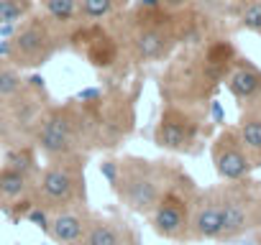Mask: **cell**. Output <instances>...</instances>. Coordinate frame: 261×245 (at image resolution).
Wrapping results in <instances>:
<instances>
[{
  "mask_svg": "<svg viewBox=\"0 0 261 245\" xmlns=\"http://www.w3.org/2000/svg\"><path fill=\"white\" fill-rule=\"evenodd\" d=\"M192 3L195 0H159V8L169 16H185L192 11Z\"/></svg>",
  "mask_w": 261,
  "mask_h": 245,
  "instance_id": "obj_25",
  "label": "cell"
},
{
  "mask_svg": "<svg viewBox=\"0 0 261 245\" xmlns=\"http://www.w3.org/2000/svg\"><path fill=\"white\" fill-rule=\"evenodd\" d=\"M248 237H251L253 242H258V245H261V230H256V232H251Z\"/></svg>",
  "mask_w": 261,
  "mask_h": 245,
  "instance_id": "obj_26",
  "label": "cell"
},
{
  "mask_svg": "<svg viewBox=\"0 0 261 245\" xmlns=\"http://www.w3.org/2000/svg\"><path fill=\"white\" fill-rule=\"evenodd\" d=\"M230 3L233 0H195L192 8L215 26V23H223L225 18H230Z\"/></svg>",
  "mask_w": 261,
  "mask_h": 245,
  "instance_id": "obj_24",
  "label": "cell"
},
{
  "mask_svg": "<svg viewBox=\"0 0 261 245\" xmlns=\"http://www.w3.org/2000/svg\"><path fill=\"white\" fill-rule=\"evenodd\" d=\"M36 176L39 174L13 164L0 166V212H6L11 220H26V215L36 207Z\"/></svg>",
  "mask_w": 261,
  "mask_h": 245,
  "instance_id": "obj_14",
  "label": "cell"
},
{
  "mask_svg": "<svg viewBox=\"0 0 261 245\" xmlns=\"http://www.w3.org/2000/svg\"><path fill=\"white\" fill-rule=\"evenodd\" d=\"M185 16H169L162 8L134 6L120 16L105 21L118 36L123 54L134 64L167 62L185 44Z\"/></svg>",
  "mask_w": 261,
  "mask_h": 245,
  "instance_id": "obj_2",
  "label": "cell"
},
{
  "mask_svg": "<svg viewBox=\"0 0 261 245\" xmlns=\"http://www.w3.org/2000/svg\"><path fill=\"white\" fill-rule=\"evenodd\" d=\"M223 235V204H220V189L205 187L197 192L190 217V242L215 240L220 242Z\"/></svg>",
  "mask_w": 261,
  "mask_h": 245,
  "instance_id": "obj_15",
  "label": "cell"
},
{
  "mask_svg": "<svg viewBox=\"0 0 261 245\" xmlns=\"http://www.w3.org/2000/svg\"><path fill=\"white\" fill-rule=\"evenodd\" d=\"M220 204H223V235L220 242L246 240L251 232L261 230V181L248 176L241 181H223Z\"/></svg>",
  "mask_w": 261,
  "mask_h": 245,
  "instance_id": "obj_10",
  "label": "cell"
},
{
  "mask_svg": "<svg viewBox=\"0 0 261 245\" xmlns=\"http://www.w3.org/2000/svg\"><path fill=\"white\" fill-rule=\"evenodd\" d=\"M67 41H77L74 49L92 64L95 69H113L125 56L118 36L108 23H80Z\"/></svg>",
  "mask_w": 261,
  "mask_h": 245,
  "instance_id": "obj_12",
  "label": "cell"
},
{
  "mask_svg": "<svg viewBox=\"0 0 261 245\" xmlns=\"http://www.w3.org/2000/svg\"><path fill=\"white\" fill-rule=\"evenodd\" d=\"M90 215H92V209H90L87 204H77V207L54 212V215H49L46 235H49L57 245H80L82 237H85Z\"/></svg>",
  "mask_w": 261,
  "mask_h": 245,
  "instance_id": "obj_17",
  "label": "cell"
},
{
  "mask_svg": "<svg viewBox=\"0 0 261 245\" xmlns=\"http://www.w3.org/2000/svg\"><path fill=\"white\" fill-rule=\"evenodd\" d=\"M3 62H6V59L0 56V69H3ZM3 97H6V95H3V87H0V100H3Z\"/></svg>",
  "mask_w": 261,
  "mask_h": 245,
  "instance_id": "obj_27",
  "label": "cell"
},
{
  "mask_svg": "<svg viewBox=\"0 0 261 245\" xmlns=\"http://www.w3.org/2000/svg\"><path fill=\"white\" fill-rule=\"evenodd\" d=\"M62 41V34L39 11H34L29 18L16 23L13 34L0 44V56L21 72H36L54 59Z\"/></svg>",
  "mask_w": 261,
  "mask_h": 245,
  "instance_id": "obj_7",
  "label": "cell"
},
{
  "mask_svg": "<svg viewBox=\"0 0 261 245\" xmlns=\"http://www.w3.org/2000/svg\"><path fill=\"white\" fill-rule=\"evenodd\" d=\"M223 84L230 92V97L238 102V107H243V105L261 97V69L251 59L238 56Z\"/></svg>",
  "mask_w": 261,
  "mask_h": 245,
  "instance_id": "obj_18",
  "label": "cell"
},
{
  "mask_svg": "<svg viewBox=\"0 0 261 245\" xmlns=\"http://www.w3.org/2000/svg\"><path fill=\"white\" fill-rule=\"evenodd\" d=\"M236 131L241 136L243 148L248 151L253 161V169H261V97L241 107Z\"/></svg>",
  "mask_w": 261,
  "mask_h": 245,
  "instance_id": "obj_19",
  "label": "cell"
},
{
  "mask_svg": "<svg viewBox=\"0 0 261 245\" xmlns=\"http://www.w3.org/2000/svg\"><path fill=\"white\" fill-rule=\"evenodd\" d=\"M34 148L44 156V161L74 156V154L90 156L95 151L92 131H90V122L80 100L51 102V107L44 112L36 128Z\"/></svg>",
  "mask_w": 261,
  "mask_h": 245,
  "instance_id": "obj_4",
  "label": "cell"
},
{
  "mask_svg": "<svg viewBox=\"0 0 261 245\" xmlns=\"http://www.w3.org/2000/svg\"><path fill=\"white\" fill-rule=\"evenodd\" d=\"M87 159L90 156L85 154L49 159L36 176V189H34L36 207L54 215L77 204H87V179H85Z\"/></svg>",
  "mask_w": 261,
  "mask_h": 245,
  "instance_id": "obj_6",
  "label": "cell"
},
{
  "mask_svg": "<svg viewBox=\"0 0 261 245\" xmlns=\"http://www.w3.org/2000/svg\"><path fill=\"white\" fill-rule=\"evenodd\" d=\"M238 51L225 36H210L197 46H182L169 59L159 77V92L167 105L207 110L215 89L225 82Z\"/></svg>",
  "mask_w": 261,
  "mask_h": 245,
  "instance_id": "obj_1",
  "label": "cell"
},
{
  "mask_svg": "<svg viewBox=\"0 0 261 245\" xmlns=\"http://www.w3.org/2000/svg\"><path fill=\"white\" fill-rule=\"evenodd\" d=\"M205 122H207V110L164 105L154 126V146L167 154L195 156L200 154V146H202Z\"/></svg>",
  "mask_w": 261,
  "mask_h": 245,
  "instance_id": "obj_11",
  "label": "cell"
},
{
  "mask_svg": "<svg viewBox=\"0 0 261 245\" xmlns=\"http://www.w3.org/2000/svg\"><path fill=\"white\" fill-rule=\"evenodd\" d=\"M230 18L238 28L261 36V0H233Z\"/></svg>",
  "mask_w": 261,
  "mask_h": 245,
  "instance_id": "obj_22",
  "label": "cell"
},
{
  "mask_svg": "<svg viewBox=\"0 0 261 245\" xmlns=\"http://www.w3.org/2000/svg\"><path fill=\"white\" fill-rule=\"evenodd\" d=\"M210 161L220 181H241L253 174V161L241 143L236 126H223L210 143Z\"/></svg>",
  "mask_w": 261,
  "mask_h": 245,
  "instance_id": "obj_13",
  "label": "cell"
},
{
  "mask_svg": "<svg viewBox=\"0 0 261 245\" xmlns=\"http://www.w3.org/2000/svg\"><path fill=\"white\" fill-rule=\"evenodd\" d=\"M34 13V0H0V26H16Z\"/></svg>",
  "mask_w": 261,
  "mask_h": 245,
  "instance_id": "obj_23",
  "label": "cell"
},
{
  "mask_svg": "<svg viewBox=\"0 0 261 245\" xmlns=\"http://www.w3.org/2000/svg\"><path fill=\"white\" fill-rule=\"evenodd\" d=\"M95 148L113 151L134 128V100L125 92H87L80 97Z\"/></svg>",
  "mask_w": 261,
  "mask_h": 245,
  "instance_id": "obj_9",
  "label": "cell"
},
{
  "mask_svg": "<svg viewBox=\"0 0 261 245\" xmlns=\"http://www.w3.org/2000/svg\"><path fill=\"white\" fill-rule=\"evenodd\" d=\"M197 192L200 187L192 181V176L182 166H174L167 189L162 192L156 207L146 217L151 230L164 240L190 242V217H192V204Z\"/></svg>",
  "mask_w": 261,
  "mask_h": 245,
  "instance_id": "obj_8",
  "label": "cell"
},
{
  "mask_svg": "<svg viewBox=\"0 0 261 245\" xmlns=\"http://www.w3.org/2000/svg\"><path fill=\"white\" fill-rule=\"evenodd\" d=\"M80 245H139V230L113 212H92Z\"/></svg>",
  "mask_w": 261,
  "mask_h": 245,
  "instance_id": "obj_16",
  "label": "cell"
},
{
  "mask_svg": "<svg viewBox=\"0 0 261 245\" xmlns=\"http://www.w3.org/2000/svg\"><path fill=\"white\" fill-rule=\"evenodd\" d=\"M128 11V0H80L82 23H105Z\"/></svg>",
  "mask_w": 261,
  "mask_h": 245,
  "instance_id": "obj_21",
  "label": "cell"
},
{
  "mask_svg": "<svg viewBox=\"0 0 261 245\" xmlns=\"http://www.w3.org/2000/svg\"><path fill=\"white\" fill-rule=\"evenodd\" d=\"M51 102L54 100L39 77H29L16 95L0 100V148L16 151L34 146L36 128Z\"/></svg>",
  "mask_w": 261,
  "mask_h": 245,
  "instance_id": "obj_5",
  "label": "cell"
},
{
  "mask_svg": "<svg viewBox=\"0 0 261 245\" xmlns=\"http://www.w3.org/2000/svg\"><path fill=\"white\" fill-rule=\"evenodd\" d=\"M39 13L62 34L64 41L82 23L80 21V0H39Z\"/></svg>",
  "mask_w": 261,
  "mask_h": 245,
  "instance_id": "obj_20",
  "label": "cell"
},
{
  "mask_svg": "<svg viewBox=\"0 0 261 245\" xmlns=\"http://www.w3.org/2000/svg\"><path fill=\"white\" fill-rule=\"evenodd\" d=\"M174 161H154L144 156H120L113 161L100 164V171H105L113 192L118 194L120 204L134 212L149 217L156 207L162 192L167 189Z\"/></svg>",
  "mask_w": 261,
  "mask_h": 245,
  "instance_id": "obj_3",
  "label": "cell"
}]
</instances>
